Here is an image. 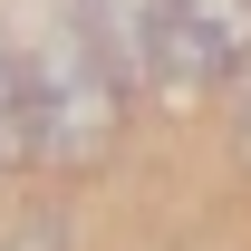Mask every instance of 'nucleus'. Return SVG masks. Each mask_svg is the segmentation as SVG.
Here are the masks:
<instances>
[{"label":"nucleus","instance_id":"1","mask_svg":"<svg viewBox=\"0 0 251 251\" xmlns=\"http://www.w3.org/2000/svg\"><path fill=\"white\" fill-rule=\"evenodd\" d=\"M10 58H20V77L39 97L106 77V58H97V39H87V0H20L10 10Z\"/></svg>","mask_w":251,"mask_h":251},{"label":"nucleus","instance_id":"2","mask_svg":"<svg viewBox=\"0 0 251 251\" xmlns=\"http://www.w3.org/2000/svg\"><path fill=\"white\" fill-rule=\"evenodd\" d=\"M116 97L126 87H58L39 97V164H97L106 145H116Z\"/></svg>","mask_w":251,"mask_h":251},{"label":"nucleus","instance_id":"3","mask_svg":"<svg viewBox=\"0 0 251 251\" xmlns=\"http://www.w3.org/2000/svg\"><path fill=\"white\" fill-rule=\"evenodd\" d=\"M155 29H164V0H87V39L106 58V87L155 77Z\"/></svg>","mask_w":251,"mask_h":251},{"label":"nucleus","instance_id":"4","mask_svg":"<svg viewBox=\"0 0 251 251\" xmlns=\"http://www.w3.org/2000/svg\"><path fill=\"white\" fill-rule=\"evenodd\" d=\"M174 10H184L193 29H213L232 58H251V0H174Z\"/></svg>","mask_w":251,"mask_h":251},{"label":"nucleus","instance_id":"5","mask_svg":"<svg viewBox=\"0 0 251 251\" xmlns=\"http://www.w3.org/2000/svg\"><path fill=\"white\" fill-rule=\"evenodd\" d=\"M10 251H68V222L58 213H29L20 232H10Z\"/></svg>","mask_w":251,"mask_h":251},{"label":"nucleus","instance_id":"6","mask_svg":"<svg viewBox=\"0 0 251 251\" xmlns=\"http://www.w3.org/2000/svg\"><path fill=\"white\" fill-rule=\"evenodd\" d=\"M0 58H10V10H0Z\"/></svg>","mask_w":251,"mask_h":251}]
</instances>
